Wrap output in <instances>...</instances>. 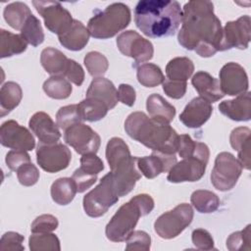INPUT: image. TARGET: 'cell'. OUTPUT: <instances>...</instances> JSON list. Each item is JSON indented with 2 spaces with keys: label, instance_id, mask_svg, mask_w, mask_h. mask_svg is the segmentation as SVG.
<instances>
[{
  "label": "cell",
  "instance_id": "obj_1",
  "mask_svg": "<svg viewBox=\"0 0 251 251\" xmlns=\"http://www.w3.org/2000/svg\"><path fill=\"white\" fill-rule=\"evenodd\" d=\"M223 27L210 1H188L182 8L178 43L201 57H211L222 51Z\"/></svg>",
  "mask_w": 251,
  "mask_h": 251
},
{
  "label": "cell",
  "instance_id": "obj_2",
  "mask_svg": "<svg viewBox=\"0 0 251 251\" xmlns=\"http://www.w3.org/2000/svg\"><path fill=\"white\" fill-rule=\"evenodd\" d=\"M182 21L177 1L141 0L134 8V22L146 36L157 38L174 35Z\"/></svg>",
  "mask_w": 251,
  "mask_h": 251
},
{
  "label": "cell",
  "instance_id": "obj_3",
  "mask_svg": "<svg viewBox=\"0 0 251 251\" xmlns=\"http://www.w3.org/2000/svg\"><path fill=\"white\" fill-rule=\"evenodd\" d=\"M125 129L129 137L155 152L174 155L176 153L178 134L170 126L143 112L131 113L125 122Z\"/></svg>",
  "mask_w": 251,
  "mask_h": 251
},
{
  "label": "cell",
  "instance_id": "obj_4",
  "mask_svg": "<svg viewBox=\"0 0 251 251\" xmlns=\"http://www.w3.org/2000/svg\"><path fill=\"white\" fill-rule=\"evenodd\" d=\"M154 209L153 198L145 193L137 194L122 205L106 226L105 233L113 242L126 241L133 231L140 217L148 215Z\"/></svg>",
  "mask_w": 251,
  "mask_h": 251
},
{
  "label": "cell",
  "instance_id": "obj_5",
  "mask_svg": "<svg viewBox=\"0 0 251 251\" xmlns=\"http://www.w3.org/2000/svg\"><path fill=\"white\" fill-rule=\"evenodd\" d=\"M131 15L127 5L113 3L105 10L99 11L88 21L90 35L97 39H107L124 30L130 23Z\"/></svg>",
  "mask_w": 251,
  "mask_h": 251
},
{
  "label": "cell",
  "instance_id": "obj_6",
  "mask_svg": "<svg viewBox=\"0 0 251 251\" xmlns=\"http://www.w3.org/2000/svg\"><path fill=\"white\" fill-rule=\"evenodd\" d=\"M119 201L111 173L105 175L99 184L83 197V209L86 215L98 218L106 214L110 207Z\"/></svg>",
  "mask_w": 251,
  "mask_h": 251
},
{
  "label": "cell",
  "instance_id": "obj_7",
  "mask_svg": "<svg viewBox=\"0 0 251 251\" xmlns=\"http://www.w3.org/2000/svg\"><path fill=\"white\" fill-rule=\"evenodd\" d=\"M193 209L182 203L173 210L162 214L154 223L155 232L164 239H172L179 235L192 222Z\"/></svg>",
  "mask_w": 251,
  "mask_h": 251
},
{
  "label": "cell",
  "instance_id": "obj_8",
  "mask_svg": "<svg viewBox=\"0 0 251 251\" xmlns=\"http://www.w3.org/2000/svg\"><path fill=\"white\" fill-rule=\"evenodd\" d=\"M242 165L231 153L221 152L215 159L211 173V182L220 191H227L234 187L242 173Z\"/></svg>",
  "mask_w": 251,
  "mask_h": 251
},
{
  "label": "cell",
  "instance_id": "obj_9",
  "mask_svg": "<svg viewBox=\"0 0 251 251\" xmlns=\"http://www.w3.org/2000/svg\"><path fill=\"white\" fill-rule=\"evenodd\" d=\"M38 14L43 18L45 26L51 32L60 35L72 25L74 19L71 13L57 1H32Z\"/></svg>",
  "mask_w": 251,
  "mask_h": 251
},
{
  "label": "cell",
  "instance_id": "obj_10",
  "mask_svg": "<svg viewBox=\"0 0 251 251\" xmlns=\"http://www.w3.org/2000/svg\"><path fill=\"white\" fill-rule=\"evenodd\" d=\"M71 160L72 153L63 143H39L37 146L36 161L39 167L47 173H58L67 169Z\"/></svg>",
  "mask_w": 251,
  "mask_h": 251
},
{
  "label": "cell",
  "instance_id": "obj_11",
  "mask_svg": "<svg viewBox=\"0 0 251 251\" xmlns=\"http://www.w3.org/2000/svg\"><path fill=\"white\" fill-rule=\"evenodd\" d=\"M117 46L122 54L132 58L135 64L144 63L153 58L154 48L151 41L134 30L122 32L117 38Z\"/></svg>",
  "mask_w": 251,
  "mask_h": 251
},
{
  "label": "cell",
  "instance_id": "obj_12",
  "mask_svg": "<svg viewBox=\"0 0 251 251\" xmlns=\"http://www.w3.org/2000/svg\"><path fill=\"white\" fill-rule=\"evenodd\" d=\"M64 138L67 144L71 145L76 153L81 155L97 153L101 144L99 134L89 126L81 123L66 129Z\"/></svg>",
  "mask_w": 251,
  "mask_h": 251
},
{
  "label": "cell",
  "instance_id": "obj_13",
  "mask_svg": "<svg viewBox=\"0 0 251 251\" xmlns=\"http://www.w3.org/2000/svg\"><path fill=\"white\" fill-rule=\"evenodd\" d=\"M250 25L251 19L247 15L226 23L223 28L222 51L231 48L246 49L251 39Z\"/></svg>",
  "mask_w": 251,
  "mask_h": 251
},
{
  "label": "cell",
  "instance_id": "obj_14",
  "mask_svg": "<svg viewBox=\"0 0 251 251\" xmlns=\"http://www.w3.org/2000/svg\"><path fill=\"white\" fill-rule=\"evenodd\" d=\"M0 142L3 146L13 150L30 151L35 146V140L31 132L16 121L9 120L0 127Z\"/></svg>",
  "mask_w": 251,
  "mask_h": 251
},
{
  "label": "cell",
  "instance_id": "obj_15",
  "mask_svg": "<svg viewBox=\"0 0 251 251\" xmlns=\"http://www.w3.org/2000/svg\"><path fill=\"white\" fill-rule=\"evenodd\" d=\"M219 76L221 89L225 95L237 96L248 91V76L244 68L239 64L229 62L224 65Z\"/></svg>",
  "mask_w": 251,
  "mask_h": 251
},
{
  "label": "cell",
  "instance_id": "obj_16",
  "mask_svg": "<svg viewBox=\"0 0 251 251\" xmlns=\"http://www.w3.org/2000/svg\"><path fill=\"white\" fill-rule=\"evenodd\" d=\"M136 162L137 157L131 156L111 170L110 173L119 197L128 194L135 186L136 181L141 178Z\"/></svg>",
  "mask_w": 251,
  "mask_h": 251
},
{
  "label": "cell",
  "instance_id": "obj_17",
  "mask_svg": "<svg viewBox=\"0 0 251 251\" xmlns=\"http://www.w3.org/2000/svg\"><path fill=\"white\" fill-rule=\"evenodd\" d=\"M206 167L207 163L200 159L194 157L184 158L170 169L167 179L174 183L197 181L204 176Z\"/></svg>",
  "mask_w": 251,
  "mask_h": 251
},
{
  "label": "cell",
  "instance_id": "obj_18",
  "mask_svg": "<svg viewBox=\"0 0 251 251\" xmlns=\"http://www.w3.org/2000/svg\"><path fill=\"white\" fill-rule=\"evenodd\" d=\"M176 163V154L171 155L155 151L150 156L137 158L136 162L141 175L149 179L158 176L162 173L169 172Z\"/></svg>",
  "mask_w": 251,
  "mask_h": 251
},
{
  "label": "cell",
  "instance_id": "obj_19",
  "mask_svg": "<svg viewBox=\"0 0 251 251\" xmlns=\"http://www.w3.org/2000/svg\"><path fill=\"white\" fill-rule=\"evenodd\" d=\"M213 108L210 102L202 97L193 98L179 115V121L187 127L197 128L203 126L211 117Z\"/></svg>",
  "mask_w": 251,
  "mask_h": 251
},
{
  "label": "cell",
  "instance_id": "obj_20",
  "mask_svg": "<svg viewBox=\"0 0 251 251\" xmlns=\"http://www.w3.org/2000/svg\"><path fill=\"white\" fill-rule=\"evenodd\" d=\"M28 126L42 144H54L61 138L58 126L44 112L33 114L28 122Z\"/></svg>",
  "mask_w": 251,
  "mask_h": 251
},
{
  "label": "cell",
  "instance_id": "obj_21",
  "mask_svg": "<svg viewBox=\"0 0 251 251\" xmlns=\"http://www.w3.org/2000/svg\"><path fill=\"white\" fill-rule=\"evenodd\" d=\"M220 112L228 119L236 122H246L251 119V95L244 92L236 98L226 100L219 105Z\"/></svg>",
  "mask_w": 251,
  "mask_h": 251
},
{
  "label": "cell",
  "instance_id": "obj_22",
  "mask_svg": "<svg viewBox=\"0 0 251 251\" xmlns=\"http://www.w3.org/2000/svg\"><path fill=\"white\" fill-rule=\"evenodd\" d=\"M191 83L200 95V97L210 103L217 102L225 96L221 89L219 79L215 78L207 72H197L192 76Z\"/></svg>",
  "mask_w": 251,
  "mask_h": 251
},
{
  "label": "cell",
  "instance_id": "obj_23",
  "mask_svg": "<svg viewBox=\"0 0 251 251\" xmlns=\"http://www.w3.org/2000/svg\"><path fill=\"white\" fill-rule=\"evenodd\" d=\"M90 33L84 25L74 20L71 27L64 33L58 35L59 41L63 47L72 51H78L85 47L88 43Z\"/></svg>",
  "mask_w": 251,
  "mask_h": 251
},
{
  "label": "cell",
  "instance_id": "obj_24",
  "mask_svg": "<svg viewBox=\"0 0 251 251\" xmlns=\"http://www.w3.org/2000/svg\"><path fill=\"white\" fill-rule=\"evenodd\" d=\"M86 97H93L103 101L111 110L118 103V90L108 78L102 76L95 77L88 86Z\"/></svg>",
  "mask_w": 251,
  "mask_h": 251
},
{
  "label": "cell",
  "instance_id": "obj_25",
  "mask_svg": "<svg viewBox=\"0 0 251 251\" xmlns=\"http://www.w3.org/2000/svg\"><path fill=\"white\" fill-rule=\"evenodd\" d=\"M251 130L246 126L234 128L229 136L231 147L237 151L238 161L246 170H250V141Z\"/></svg>",
  "mask_w": 251,
  "mask_h": 251
},
{
  "label": "cell",
  "instance_id": "obj_26",
  "mask_svg": "<svg viewBox=\"0 0 251 251\" xmlns=\"http://www.w3.org/2000/svg\"><path fill=\"white\" fill-rule=\"evenodd\" d=\"M176 152L178 153L179 157L182 159L194 157L202 160L207 164L210 156V151L208 146L205 143L194 141L188 134L178 135Z\"/></svg>",
  "mask_w": 251,
  "mask_h": 251
},
{
  "label": "cell",
  "instance_id": "obj_27",
  "mask_svg": "<svg viewBox=\"0 0 251 251\" xmlns=\"http://www.w3.org/2000/svg\"><path fill=\"white\" fill-rule=\"evenodd\" d=\"M146 109L150 118L167 124H170L176 116V108L157 93L147 98Z\"/></svg>",
  "mask_w": 251,
  "mask_h": 251
},
{
  "label": "cell",
  "instance_id": "obj_28",
  "mask_svg": "<svg viewBox=\"0 0 251 251\" xmlns=\"http://www.w3.org/2000/svg\"><path fill=\"white\" fill-rule=\"evenodd\" d=\"M40 62L44 70L51 75L64 76L69 59L60 50L47 47L41 52Z\"/></svg>",
  "mask_w": 251,
  "mask_h": 251
},
{
  "label": "cell",
  "instance_id": "obj_29",
  "mask_svg": "<svg viewBox=\"0 0 251 251\" xmlns=\"http://www.w3.org/2000/svg\"><path fill=\"white\" fill-rule=\"evenodd\" d=\"M0 57L7 58L21 54L26 50L27 42L21 34H15L8 30H0Z\"/></svg>",
  "mask_w": 251,
  "mask_h": 251
},
{
  "label": "cell",
  "instance_id": "obj_30",
  "mask_svg": "<svg viewBox=\"0 0 251 251\" xmlns=\"http://www.w3.org/2000/svg\"><path fill=\"white\" fill-rule=\"evenodd\" d=\"M23 98L21 86L14 81H8L1 86L0 89V111L1 117L14 110Z\"/></svg>",
  "mask_w": 251,
  "mask_h": 251
},
{
  "label": "cell",
  "instance_id": "obj_31",
  "mask_svg": "<svg viewBox=\"0 0 251 251\" xmlns=\"http://www.w3.org/2000/svg\"><path fill=\"white\" fill-rule=\"evenodd\" d=\"M76 192V186L72 177H60L51 185V197L58 205L70 204Z\"/></svg>",
  "mask_w": 251,
  "mask_h": 251
},
{
  "label": "cell",
  "instance_id": "obj_32",
  "mask_svg": "<svg viewBox=\"0 0 251 251\" xmlns=\"http://www.w3.org/2000/svg\"><path fill=\"white\" fill-rule=\"evenodd\" d=\"M194 72L193 62L187 57H176L166 66L168 79L186 81Z\"/></svg>",
  "mask_w": 251,
  "mask_h": 251
},
{
  "label": "cell",
  "instance_id": "obj_33",
  "mask_svg": "<svg viewBox=\"0 0 251 251\" xmlns=\"http://www.w3.org/2000/svg\"><path fill=\"white\" fill-rule=\"evenodd\" d=\"M82 121L97 122L102 120L108 113V106L101 100L93 97H85L77 104Z\"/></svg>",
  "mask_w": 251,
  "mask_h": 251
},
{
  "label": "cell",
  "instance_id": "obj_34",
  "mask_svg": "<svg viewBox=\"0 0 251 251\" xmlns=\"http://www.w3.org/2000/svg\"><path fill=\"white\" fill-rule=\"evenodd\" d=\"M3 15L5 21L11 27L21 30L27 18L31 15V12L26 4L13 2L5 7Z\"/></svg>",
  "mask_w": 251,
  "mask_h": 251
},
{
  "label": "cell",
  "instance_id": "obj_35",
  "mask_svg": "<svg viewBox=\"0 0 251 251\" xmlns=\"http://www.w3.org/2000/svg\"><path fill=\"white\" fill-rule=\"evenodd\" d=\"M192 206L199 213H213L220 206V199L217 194L210 190L199 189L192 192L190 196Z\"/></svg>",
  "mask_w": 251,
  "mask_h": 251
},
{
  "label": "cell",
  "instance_id": "obj_36",
  "mask_svg": "<svg viewBox=\"0 0 251 251\" xmlns=\"http://www.w3.org/2000/svg\"><path fill=\"white\" fill-rule=\"evenodd\" d=\"M131 157L127 144L120 137L111 138L106 146V159L110 169Z\"/></svg>",
  "mask_w": 251,
  "mask_h": 251
},
{
  "label": "cell",
  "instance_id": "obj_37",
  "mask_svg": "<svg viewBox=\"0 0 251 251\" xmlns=\"http://www.w3.org/2000/svg\"><path fill=\"white\" fill-rule=\"evenodd\" d=\"M43 90L53 99H66L68 98L72 91L71 82L62 75H52L43 83Z\"/></svg>",
  "mask_w": 251,
  "mask_h": 251
},
{
  "label": "cell",
  "instance_id": "obj_38",
  "mask_svg": "<svg viewBox=\"0 0 251 251\" xmlns=\"http://www.w3.org/2000/svg\"><path fill=\"white\" fill-rule=\"evenodd\" d=\"M138 82L145 87H155L163 83L165 75L162 70L154 64L145 63L137 68L136 73Z\"/></svg>",
  "mask_w": 251,
  "mask_h": 251
},
{
  "label": "cell",
  "instance_id": "obj_39",
  "mask_svg": "<svg viewBox=\"0 0 251 251\" xmlns=\"http://www.w3.org/2000/svg\"><path fill=\"white\" fill-rule=\"evenodd\" d=\"M29 249L31 251H60L59 238L50 232L32 233L28 239Z\"/></svg>",
  "mask_w": 251,
  "mask_h": 251
},
{
  "label": "cell",
  "instance_id": "obj_40",
  "mask_svg": "<svg viewBox=\"0 0 251 251\" xmlns=\"http://www.w3.org/2000/svg\"><path fill=\"white\" fill-rule=\"evenodd\" d=\"M21 35L25 38L27 44L34 47L40 45L44 41V32L41 24L34 15L31 14L27 18L21 29Z\"/></svg>",
  "mask_w": 251,
  "mask_h": 251
},
{
  "label": "cell",
  "instance_id": "obj_41",
  "mask_svg": "<svg viewBox=\"0 0 251 251\" xmlns=\"http://www.w3.org/2000/svg\"><path fill=\"white\" fill-rule=\"evenodd\" d=\"M83 63L89 75L95 77H100L103 75L109 68L107 58L97 51L88 52L84 57Z\"/></svg>",
  "mask_w": 251,
  "mask_h": 251
},
{
  "label": "cell",
  "instance_id": "obj_42",
  "mask_svg": "<svg viewBox=\"0 0 251 251\" xmlns=\"http://www.w3.org/2000/svg\"><path fill=\"white\" fill-rule=\"evenodd\" d=\"M56 121L57 126L64 130L81 123L82 119L80 117L77 104H72L60 108L56 114Z\"/></svg>",
  "mask_w": 251,
  "mask_h": 251
},
{
  "label": "cell",
  "instance_id": "obj_43",
  "mask_svg": "<svg viewBox=\"0 0 251 251\" xmlns=\"http://www.w3.org/2000/svg\"><path fill=\"white\" fill-rule=\"evenodd\" d=\"M226 248L230 251L251 250V225L244 229L231 233L226 239Z\"/></svg>",
  "mask_w": 251,
  "mask_h": 251
},
{
  "label": "cell",
  "instance_id": "obj_44",
  "mask_svg": "<svg viewBox=\"0 0 251 251\" xmlns=\"http://www.w3.org/2000/svg\"><path fill=\"white\" fill-rule=\"evenodd\" d=\"M126 241V250L148 251L151 246V237L147 232L143 230L132 231Z\"/></svg>",
  "mask_w": 251,
  "mask_h": 251
},
{
  "label": "cell",
  "instance_id": "obj_45",
  "mask_svg": "<svg viewBox=\"0 0 251 251\" xmlns=\"http://www.w3.org/2000/svg\"><path fill=\"white\" fill-rule=\"evenodd\" d=\"M58 220L56 217L44 214L37 217L31 224L30 229L32 233H41V232H52L58 227Z\"/></svg>",
  "mask_w": 251,
  "mask_h": 251
},
{
  "label": "cell",
  "instance_id": "obj_46",
  "mask_svg": "<svg viewBox=\"0 0 251 251\" xmlns=\"http://www.w3.org/2000/svg\"><path fill=\"white\" fill-rule=\"evenodd\" d=\"M24 235L15 232H5L0 240V251H23L25 247L23 245Z\"/></svg>",
  "mask_w": 251,
  "mask_h": 251
},
{
  "label": "cell",
  "instance_id": "obj_47",
  "mask_svg": "<svg viewBox=\"0 0 251 251\" xmlns=\"http://www.w3.org/2000/svg\"><path fill=\"white\" fill-rule=\"evenodd\" d=\"M17 177L22 185L32 186L39 179V171L32 163H27L17 171Z\"/></svg>",
  "mask_w": 251,
  "mask_h": 251
},
{
  "label": "cell",
  "instance_id": "obj_48",
  "mask_svg": "<svg viewBox=\"0 0 251 251\" xmlns=\"http://www.w3.org/2000/svg\"><path fill=\"white\" fill-rule=\"evenodd\" d=\"M79 168L88 174L98 175L104 170V164L96 153H87L81 156Z\"/></svg>",
  "mask_w": 251,
  "mask_h": 251
},
{
  "label": "cell",
  "instance_id": "obj_49",
  "mask_svg": "<svg viewBox=\"0 0 251 251\" xmlns=\"http://www.w3.org/2000/svg\"><path fill=\"white\" fill-rule=\"evenodd\" d=\"M72 178L75 183L76 191L78 193H82L96 182L97 175L88 174L81 170L80 168H78L74 172Z\"/></svg>",
  "mask_w": 251,
  "mask_h": 251
},
{
  "label": "cell",
  "instance_id": "obj_50",
  "mask_svg": "<svg viewBox=\"0 0 251 251\" xmlns=\"http://www.w3.org/2000/svg\"><path fill=\"white\" fill-rule=\"evenodd\" d=\"M191 239L193 245L199 250H212L214 249V239L210 232L204 228H196L192 231Z\"/></svg>",
  "mask_w": 251,
  "mask_h": 251
},
{
  "label": "cell",
  "instance_id": "obj_51",
  "mask_svg": "<svg viewBox=\"0 0 251 251\" xmlns=\"http://www.w3.org/2000/svg\"><path fill=\"white\" fill-rule=\"evenodd\" d=\"M5 161L11 171L17 172L22 166L30 163V156L24 150H11L7 153Z\"/></svg>",
  "mask_w": 251,
  "mask_h": 251
},
{
  "label": "cell",
  "instance_id": "obj_52",
  "mask_svg": "<svg viewBox=\"0 0 251 251\" xmlns=\"http://www.w3.org/2000/svg\"><path fill=\"white\" fill-rule=\"evenodd\" d=\"M163 84V90L165 94L173 99H180L184 96L187 88L186 81L165 79Z\"/></svg>",
  "mask_w": 251,
  "mask_h": 251
},
{
  "label": "cell",
  "instance_id": "obj_53",
  "mask_svg": "<svg viewBox=\"0 0 251 251\" xmlns=\"http://www.w3.org/2000/svg\"><path fill=\"white\" fill-rule=\"evenodd\" d=\"M64 76L70 82H73L77 86H80L84 81V71L82 67L75 60L69 59Z\"/></svg>",
  "mask_w": 251,
  "mask_h": 251
},
{
  "label": "cell",
  "instance_id": "obj_54",
  "mask_svg": "<svg viewBox=\"0 0 251 251\" xmlns=\"http://www.w3.org/2000/svg\"><path fill=\"white\" fill-rule=\"evenodd\" d=\"M135 98H136L135 89L131 85L126 84V83H122L119 85V88H118L119 101H121L123 104L126 106L131 107L135 102Z\"/></svg>",
  "mask_w": 251,
  "mask_h": 251
}]
</instances>
